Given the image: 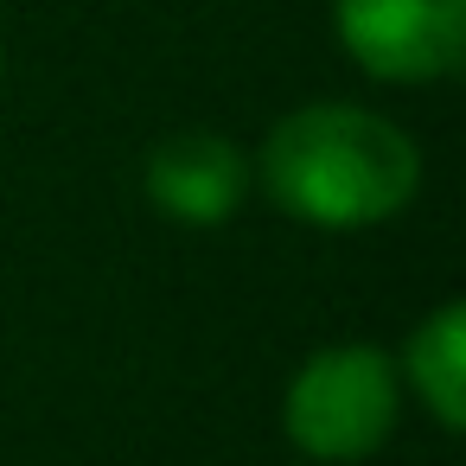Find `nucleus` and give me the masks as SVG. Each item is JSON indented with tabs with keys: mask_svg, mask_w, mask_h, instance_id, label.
Returning <instances> with one entry per match:
<instances>
[{
	"mask_svg": "<svg viewBox=\"0 0 466 466\" xmlns=\"http://www.w3.org/2000/svg\"><path fill=\"white\" fill-rule=\"evenodd\" d=\"M262 186L313 230H364L415 198L421 147L358 103H307L262 141Z\"/></svg>",
	"mask_w": 466,
	"mask_h": 466,
	"instance_id": "1",
	"label": "nucleus"
},
{
	"mask_svg": "<svg viewBox=\"0 0 466 466\" xmlns=\"http://www.w3.org/2000/svg\"><path fill=\"white\" fill-rule=\"evenodd\" d=\"M396 409L402 370L377 345H326L294 370L281 421L307 460H364L390 441Z\"/></svg>",
	"mask_w": 466,
	"mask_h": 466,
	"instance_id": "2",
	"label": "nucleus"
},
{
	"mask_svg": "<svg viewBox=\"0 0 466 466\" xmlns=\"http://www.w3.org/2000/svg\"><path fill=\"white\" fill-rule=\"evenodd\" d=\"M339 46L383 84H434L460 71L466 0H332Z\"/></svg>",
	"mask_w": 466,
	"mask_h": 466,
	"instance_id": "3",
	"label": "nucleus"
},
{
	"mask_svg": "<svg viewBox=\"0 0 466 466\" xmlns=\"http://www.w3.org/2000/svg\"><path fill=\"white\" fill-rule=\"evenodd\" d=\"M249 179H256L249 154H243L237 141L211 135V128L167 135V141L147 154V167H141L147 205H154L160 218L186 224V230H218V224H230V218L243 211V198H249Z\"/></svg>",
	"mask_w": 466,
	"mask_h": 466,
	"instance_id": "4",
	"label": "nucleus"
},
{
	"mask_svg": "<svg viewBox=\"0 0 466 466\" xmlns=\"http://www.w3.org/2000/svg\"><path fill=\"white\" fill-rule=\"evenodd\" d=\"M402 370H409L415 396L428 402V415H434L447 434H460V428H466V307H460V300L434 307V313L409 332Z\"/></svg>",
	"mask_w": 466,
	"mask_h": 466,
	"instance_id": "5",
	"label": "nucleus"
}]
</instances>
